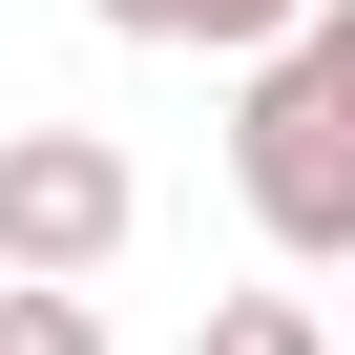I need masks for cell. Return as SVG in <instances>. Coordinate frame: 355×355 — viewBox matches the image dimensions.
Segmentation results:
<instances>
[{"instance_id": "6da1fadb", "label": "cell", "mask_w": 355, "mask_h": 355, "mask_svg": "<svg viewBox=\"0 0 355 355\" xmlns=\"http://www.w3.org/2000/svg\"><path fill=\"white\" fill-rule=\"evenodd\" d=\"M230 189H251V230H272V251L355 272V84L313 63V21L230 84Z\"/></svg>"}, {"instance_id": "7a4b0ae2", "label": "cell", "mask_w": 355, "mask_h": 355, "mask_svg": "<svg viewBox=\"0 0 355 355\" xmlns=\"http://www.w3.org/2000/svg\"><path fill=\"white\" fill-rule=\"evenodd\" d=\"M125 230H146V167L105 125H0V272L21 293H84Z\"/></svg>"}, {"instance_id": "3957f363", "label": "cell", "mask_w": 355, "mask_h": 355, "mask_svg": "<svg viewBox=\"0 0 355 355\" xmlns=\"http://www.w3.org/2000/svg\"><path fill=\"white\" fill-rule=\"evenodd\" d=\"M84 21H105V42H209V63H272L313 0H84Z\"/></svg>"}, {"instance_id": "277c9868", "label": "cell", "mask_w": 355, "mask_h": 355, "mask_svg": "<svg viewBox=\"0 0 355 355\" xmlns=\"http://www.w3.org/2000/svg\"><path fill=\"white\" fill-rule=\"evenodd\" d=\"M189 355H334V334H313L293 293H209V334H189Z\"/></svg>"}, {"instance_id": "5b68a950", "label": "cell", "mask_w": 355, "mask_h": 355, "mask_svg": "<svg viewBox=\"0 0 355 355\" xmlns=\"http://www.w3.org/2000/svg\"><path fill=\"white\" fill-rule=\"evenodd\" d=\"M0 355H105V313H84V293H21V272H0Z\"/></svg>"}, {"instance_id": "8992f818", "label": "cell", "mask_w": 355, "mask_h": 355, "mask_svg": "<svg viewBox=\"0 0 355 355\" xmlns=\"http://www.w3.org/2000/svg\"><path fill=\"white\" fill-rule=\"evenodd\" d=\"M313 63H334V84H355V0H313Z\"/></svg>"}]
</instances>
